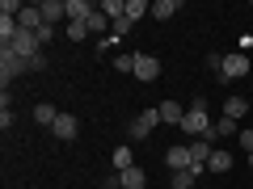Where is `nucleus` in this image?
Here are the masks:
<instances>
[{
    "mask_svg": "<svg viewBox=\"0 0 253 189\" xmlns=\"http://www.w3.org/2000/svg\"><path fill=\"white\" fill-rule=\"evenodd\" d=\"M181 130H186L190 139H215V122H211L207 101H203V97H194V101H190L186 118H181ZM215 143H219V139H215Z\"/></svg>",
    "mask_w": 253,
    "mask_h": 189,
    "instance_id": "f257e3e1",
    "label": "nucleus"
},
{
    "mask_svg": "<svg viewBox=\"0 0 253 189\" xmlns=\"http://www.w3.org/2000/svg\"><path fill=\"white\" fill-rule=\"evenodd\" d=\"M30 72V63L21 59V55H13L9 46H0V80L9 84V80H17V76H26Z\"/></svg>",
    "mask_w": 253,
    "mask_h": 189,
    "instance_id": "f03ea898",
    "label": "nucleus"
},
{
    "mask_svg": "<svg viewBox=\"0 0 253 189\" xmlns=\"http://www.w3.org/2000/svg\"><path fill=\"white\" fill-rule=\"evenodd\" d=\"M219 76H224V80H241V76H249V55H245V51L224 55V67H219Z\"/></svg>",
    "mask_w": 253,
    "mask_h": 189,
    "instance_id": "7ed1b4c3",
    "label": "nucleus"
},
{
    "mask_svg": "<svg viewBox=\"0 0 253 189\" xmlns=\"http://www.w3.org/2000/svg\"><path fill=\"white\" fill-rule=\"evenodd\" d=\"M135 80H144V84L161 80V59L156 55H135Z\"/></svg>",
    "mask_w": 253,
    "mask_h": 189,
    "instance_id": "20e7f679",
    "label": "nucleus"
},
{
    "mask_svg": "<svg viewBox=\"0 0 253 189\" xmlns=\"http://www.w3.org/2000/svg\"><path fill=\"white\" fill-rule=\"evenodd\" d=\"M156 126H161V114H156V109H144V114L131 122V139H148Z\"/></svg>",
    "mask_w": 253,
    "mask_h": 189,
    "instance_id": "39448f33",
    "label": "nucleus"
},
{
    "mask_svg": "<svg viewBox=\"0 0 253 189\" xmlns=\"http://www.w3.org/2000/svg\"><path fill=\"white\" fill-rule=\"evenodd\" d=\"M38 46H42V42H38V34H26V30H21V34L9 42V51H13V55H21V59H34Z\"/></svg>",
    "mask_w": 253,
    "mask_h": 189,
    "instance_id": "423d86ee",
    "label": "nucleus"
},
{
    "mask_svg": "<svg viewBox=\"0 0 253 189\" xmlns=\"http://www.w3.org/2000/svg\"><path fill=\"white\" fill-rule=\"evenodd\" d=\"M51 135L63 139V143H68V139H76V135H81V122H76V114H59V122L51 126Z\"/></svg>",
    "mask_w": 253,
    "mask_h": 189,
    "instance_id": "0eeeda50",
    "label": "nucleus"
},
{
    "mask_svg": "<svg viewBox=\"0 0 253 189\" xmlns=\"http://www.w3.org/2000/svg\"><path fill=\"white\" fill-rule=\"evenodd\" d=\"M17 26L26 30V34H38V30L46 26V21H42V9H38V4H26V9H21V17H17Z\"/></svg>",
    "mask_w": 253,
    "mask_h": 189,
    "instance_id": "6e6552de",
    "label": "nucleus"
},
{
    "mask_svg": "<svg viewBox=\"0 0 253 189\" xmlns=\"http://www.w3.org/2000/svg\"><path fill=\"white\" fill-rule=\"evenodd\" d=\"M156 114H161V122H165V126H181L186 109H181L177 101H161V105H156Z\"/></svg>",
    "mask_w": 253,
    "mask_h": 189,
    "instance_id": "1a4fd4ad",
    "label": "nucleus"
},
{
    "mask_svg": "<svg viewBox=\"0 0 253 189\" xmlns=\"http://www.w3.org/2000/svg\"><path fill=\"white\" fill-rule=\"evenodd\" d=\"M165 164H169L173 172H181V168H190V164H194V160H190V147H177V143H173L169 152H165Z\"/></svg>",
    "mask_w": 253,
    "mask_h": 189,
    "instance_id": "9d476101",
    "label": "nucleus"
},
{
    "mask_svg": "<svg viewBox=\"0 0 253 189\" xmlns=\"http://www.w3.org/2000/svg\"><path fill=\"white\" fill-rule=\"evenodd\" d=\"M38 9H42V21H46V26H55L59 17H68V0H42Z\"/></svg>",
    "mask_w": 253,
    "mask_h": 189,
    "instance_id": "9b49d317",
    "label": "nucleus"
},
{
    "mask_svg": "<svg viewBox=\"0 0 253 189\" xmlns=\"http://www.w3.org/2000/svg\"><path fill=\"white\" fill-rule=\"evenodd\" d=\"M93 13H97L93 0H68V21H89Z\"/></svg>",
    "mask_w": 253,
    "mask_h": 189,
    "instance_id": "f8f14e48",
    "label": "nucleus"
},
{
    "mask_svg": "<svg viewBox=\"0 0 253 189\" xmlns=\"http://www.w3.org/2000/svg\"><path fill=\"white\" fill-rule=\"evenodd\" d=\"M34 122H38V126H46V130H51V126L59 122V109H55L51 101H38V105H34Z\"/></svg>",
    "mask_w": 253,
    "mask_h": 189,
    "instance_id": "ddd939ff",
    "label": "nucleus"
},
{
    "mask_svg": "<svg viewBox=\"0 0 253 189\" xmlns=\"http://www.w3.org/2000/svg\"><path fill=\"white\" fill-rule=\"evenodd\" d=\"M118 181H123V189H144V185H148V172H144V168L135 164V168L118 172Z\"/></svg>",
    "mask_w": 253,
    "mask_h": 189,
    "instance_id": "4468645a",
    "label": "nucleus"
},
{
    "mask_svg": "<svg viewBox=\"0 0 253 189\" xmlns=\"http://www.w3.org/2000/svg\"><path fill=\"white\" fill-rule=\"evenodd\" d=\"M245 114H249V101H245V97H236V93H232V97L224 101V118H232V122H241Z\"/></svg>",
    "mask_w": 253,
    "mask_h": 189,
    "instance_id": "2eb2a0df",
    "label": "nucleus"
},
{
    "mask_svg": "<svg viewBox=\"0 0 253 189\" xmlns=\"http://www.w3.org/2000/svg\"><path fill=\"white\" fill-rule=\"evenodd\" d=\"M207 168H181V172H173V189H194V181L203 177Z\"/></svg>",
    "mask_w": 253,
    "mask_h": 189,
    "instance_id": "dca6fc26",
    "label": "nucleus"
},
{
    "mask_svg": "<svg viewBox=\"0 0 253 189\" xmlns=\"http://www.w3.org/2000/svg\"><path fill=\"white\" fill-rule=\"evenodd\" d=\"M228 168H232V152L215 147V152H211V160H207V172H228Z\"/></svg>",
    "mask_w": 253,
    "mask_h": 189,
    "instance_id": "f3484780",
    "label": "nucleus"
},
{
    "mask_svg": "<svg viewBox=\"0 0 253 189\" xmlns=\"http://www.w3.org/2000/svg\"><path fill=\"white\" fill-rule=\"evenodd\" d=\"M126 168H135V152L131 147H114V172H126Z\"/></svg>",
    "mask_w": 253,
    "mask_h": 189,
    "instance_id": "a211bd4d",
    "label": "nucleus"
},
{
    "mask_svg": "<svg viewBox=\"0 0 253 189\" xmlns=\"http://www.w3.org/2000/svg\"><path fill=\"white\" fill-rule=\"evenodd\" d=\"M97 9H101V13H106V17H110V21H118V17H126V0H101Z\"/></svg>",
    "mask_w": 253,
    "mask_h": 189,
    "instance_id": "6ab92c4d",
    "label": "nucleus"
},
{
    "mask_svg": "<svg viewBox=\"0 0 253 189\" xmlns=\"http://www.w3.org/2000/svg\"><path fill=\"white\" fill-rule=\"evenodd\" d=\"M144 13L152 17V4H144V0H126V21H144Z\"/></svg>",
    "mask_w": 253,
    "mask_h": 189,
    "instance_id": "aec40b11",
    "label": "nucleus"
},
{
    "mask_svg": "<svg viewBox=\"0 0 253 189\" xmlns=\"http://www.w3.org/2000/svg\"><path fill=\"white\" fill-rule=\"evenodd\" d=\"M173 13H177V0H156V4H152V17L156 21H169Z\"/></svg>",
    "mask_w": 253,
    "mask_h": 189,
    "instance_id": "412c9836",
    "label": "nucleus"
},
{
    "mask_svg": "<svg viewBox=\"0 0 253 189\" xmlns=\"http://www.w3.org/2000/svg\"><path fill=\"white\" fill-rule=\"evenodd\" d=\"M84 26H89V34H97V38H101V34H106V26H110V17H106V13L97 9V13H93L89 21H84Z\"/></svg>",
    "mask_w": 253,
    "mask_h": 189,
    "instance_id": "4be33fe9",
    "label": "nucleus"
},
{
    "mask_svg": "<svg viewBox=\"0 0 253 189\" xmlns=\"http://www.w3.org/2000/svg\"><path fill=\"white\" fill-rule=\"evenodd\" d=\"M114 72H123V76H135V55H114Z\"/></svg>",
    "mask_w": 253,
    "mask_h": 189,
    "instance_id": "5701e85b",
    "label": "nucleus"
},
{
    "mask_svg": "<svg viewBox=\"0 0 253 189\" xmlns=\"http://www.w3.org/2000/svg\"><path fill=\"white\" fill-rule=\"evenodd\" d=\"M131 26H135V21H126V17L110 21V38H114V42H118V38H126V34H131Z\"/></svg>",
    "mask_w": 253,
    "mask_h": 189,
    "instance_id": "b1692460",
    "label": "nucleus"
},
{
    "mask_svg": "<svg viewBox=\"0 0 253 189\" xmlns=\"http://www.w3.org/2000/svg\"><path fill=\"white\" fill-rule=\"evenodd\" d=\"M68 38H72V42H84V38H89V26H84V21H68Z\"/></svg>",
    "mask_w": 253,
    "mask_h": 189,
    "instance_id": "393cba45",
    "label": "nucleus"
},
{
    "mask_svg": "<svg viewBox=\"0 0 253 189\" xmlns=\"http://www.w3.org/2000/svg\"><path fill=\"white\" fill-rule=\"evenodd\" d=\"M236 135V122H232V118H219V122H215V139H232Z\"/></svg>",
    "mask_w": 253,
    "mask_h": 189,
    "instance_id": "a878e982",
    "label": "nucleus"
},
{
    "mask_svg": "<svg viewBox=\"0 0 253 189\" xmlns=\"http://www.w3.org/2000/svg\"><path fill=\"white\" fill-rule=\"evenodd\" d=\"M26 63H30V72H46V55L42 51H38L34 59H26Z\"/></svg>",
    "mask_w": 253,
    "mask_h": 189,
    "instance_id": "bb28decb",
    "label": "nucleus"
},
{
    "mask_svg": "<svg viewBox=\"0 0 253 189\" xmlns=\"http://www.w3.org/2000/svg\"><path fill=\"white\" fill-rule=\"evenodd\" d=\"M241 147H245V152H253V126H245V130H241Z\"/></svg>",
    "mask_w": 253,
    "mask_h": 189,
    "instance_id": "cd10ccee",
    "label": "nucleus"
},
{
    "mask_svg": "<svg viewBox=\"0 0 253 189\" xmlns=\"http://www.w3.org/2000/svg\"><path fill=\"white\" fill-rule=\"evenodd\" d=\"M51 38H55V26H42V30H38V42H42V46L51 42Z\"/></svg>",
    "mask_w": 253,
    "mask_h": 189,
    "instance_id": "c85d7f7f",
    "label": "nucleus"
},
{
    "mask_svg": "<svg viewBox=\"0 0 253 189\" xmlns=\"http://www.w3.org/2000/svg\"><path fill=\"white\" fill-rule=\"evenodd\" d=\"M93 46H97V55H106L110 46H118V42H114V38H97V42H93Z\"/></svg>",
    "mask_w": 253,
    "mask_h": 189,
    "instance_id": "c756f323",
    "label": "nucleus"
},
{
    "mask_svg": "<svg viewBox=\"0 0 253 189\" xmlns=\"http://www.w3.org/2000/svg\"><path fill=\"white\" fill-rule=\"evenodd\" d=\"M101 189H123V181H118V172H114V177H106V181H101Z\"/></svg>",
    "mask_w": 253,
    "mask_h": 189,
    "instance_id": "7c9ffc66",
    "label": "nucleus"
},
{
    "mask_svg": "<svg viewBox=\"0 0 253 189\" xmlns=\"http://www.w3.org/2000/svg\"><path fill=\"white\" fill-rule=\"evenodd\" d=\"M249 168H253V152H249Z\"/></svg>",
    "mask_w": 253,
    "mask_h": 189,
    "instance_id": "2f4dec72",
    "label": "nucleus"
}]
</instances>
